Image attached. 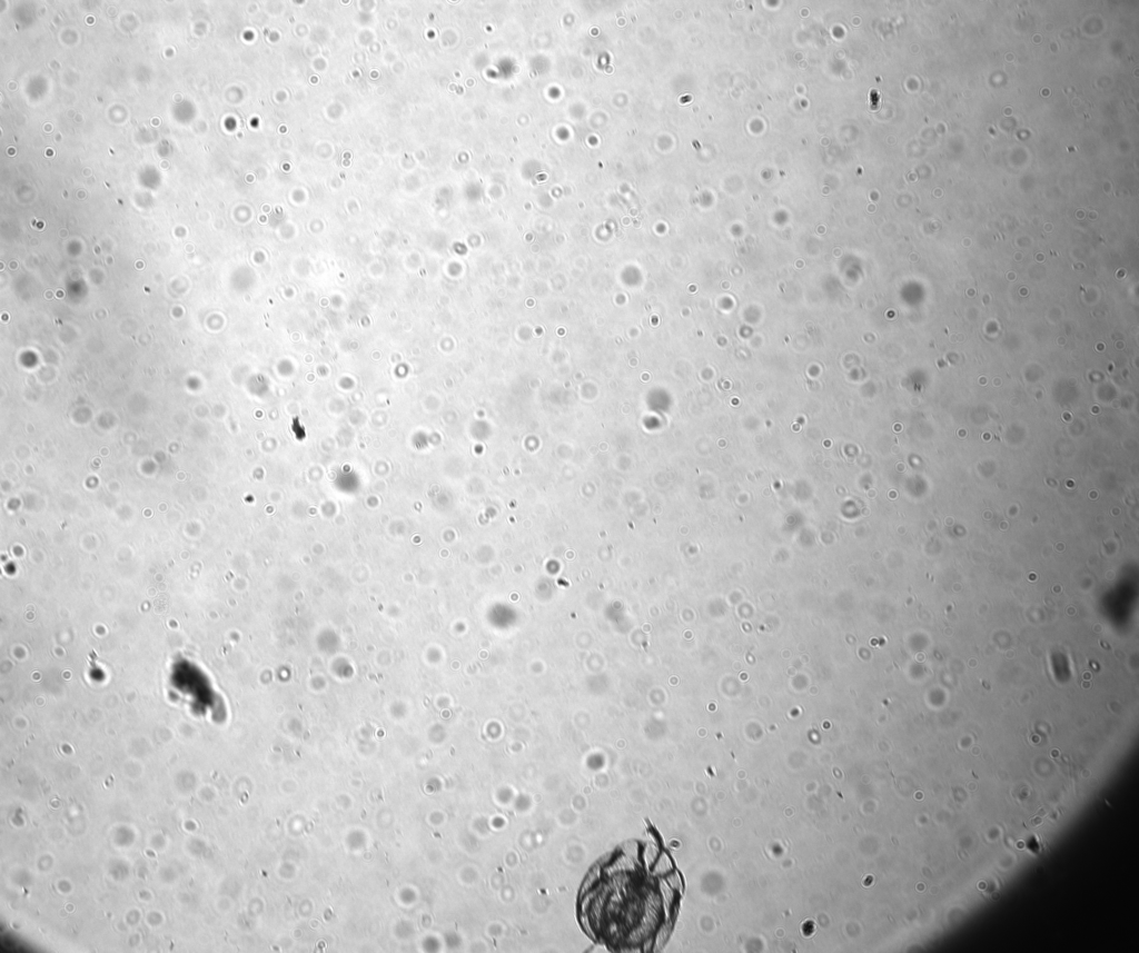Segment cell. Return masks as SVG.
<instances>
[{
	"label": "cell",
	"mask_w": 1139,
	"mask_h": 953,
	"mask_svg": "<svg viewBox=\"0 0 1139 953\" xmlns=\"http://www.w3.org/2000/svg\"><path fill=\"white\" fill-rule=\"evenodd\" d=\"M674 880L668 858L656 843L627 842L586 875L577 903L580 922L611 951H650L668 929Z\"/></svg>",
	"instance_id": "obj_1"
}]
</instances>
